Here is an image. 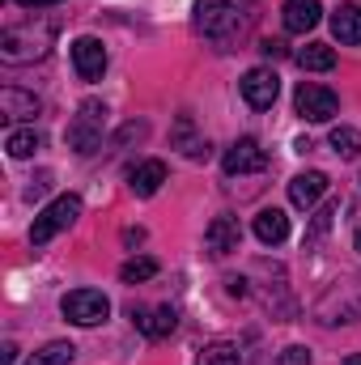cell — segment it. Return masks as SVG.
<instances>
[{
  "mask_svg": "<svg viewBox=\"0 0 361 365\" xmlns=\"http://www.w3.org/2000/svg\"><path fill=\"white\" fill-rule=\"evenodd\" d=\"M260 51H264L268 60H280V56H285V43H276V38H268V43H260Z\"/></svg>",
  "mask_w": 361,
  "mask_h": 365,
  "instance_id": "26",
  "label": "cell"
},
{
  "mask_svg": "<svg viewBox=\"0 0 361 365\" xmlns=\"http://www.w3.org/2000/svg\"><path fill=\"white\" fill-rule=\"evenodd\" d=\"M221 170H225L230 179H238V175H260V170H268V149H264L255 136H243V140H234V145L225 149Z\"/></svg>",
  "mask_w": 361,
  "mask_h": 365,
  "instance_id": "5",
  "label": "cell"
},
{
  "mask_svg": "<svg viewBox=\"0 0 361 365\" xmlns=\"http://www.w3.org/2000/svg\"><path fill=\"white\" fill-rule=\"evenodd\" d=\"M175 145H179L191 162H204V158H208V140H195V136H191V119H179V128H175Z\"/></svg>",
  "mask_w": 361,
  "mask_h": 365,
  "instance_id": "20",
  "label": "cell"
},
{
  "mask_svg": "<svg viewBox=\"0 0 361 365\" xmlns=\"http://www.w3.org/2000/svg\"><path fill=\"white\" fill-rule=\"evenodd\" d=\"M21 9H47V4H60V0H17Z\"/></svg>",
  "mask_w": 361,
  "mask_h": 365,
  "instance_id": "28",
  "label": "cell"
},
{
  "mask_svg": "<svg viewBox=\"0 0 361 365\" xmlns=\"http://www.w3.org/2000/svg\"><path fill=\"white\" fill-rule=\"evenodd\" d=\"M158 276V259H128L119 268V280L123 284H141V280H153Z\"/></svg>",
  "mask_w": 361,
  "mask_h": 365,
  "instance_id": "22",
  "label": "cell"
},
{
  "mask_svg": "<svg viewBox=\"0 0 361 365\" xmlns=\"http://www.w3.org/2000/svg\"><path fill=\"white\" fill-rule=\"evenodd\" d=\"M132 323H136V327H141L149 340H162V336H171V331H175L179 314H175V306H158V310L132 306Z\"/></svg>",
  "mask_w": 361,
  "mask_h": 365,
  "instance_id": "11",
  "label": "cell"
},
{
  "mask_svg": "<svg viewBox=\"0 0 361 365\" xmlns=\"http://www.w3.org/2000/svg\"><path fill=\"white\" fill-rule=\"evenodd\" d=\"M225 284H230V293H234V297H243V293H247V289H243V280H238V276H230V280H225Z\"/></svg>",
  "mask_w": 361,
  "mask_h": 365,
  "instance_id": "29",
  "label": "cell"
},
{
  "mask_svg": "<svg viewBox=\"0 0 361 365\" xmlns=\"http://www.w3.org/2000/svg\"><path fill=\"white\" fill-rule=\"evenodd\" d=\"M166 182V162H158V158H149V162H141V166H132L128 170V187H132V195H153L158 187Z\"/></svg>",
  "mask_w": 361,
  "mask_h": 365,
  "instance_id": "13",
  "label": "cell"
},
{
  "mask_svg": "<svg viewBox=\"0 0 361 365\" xmlns=\"http://www.w3.org/2000/svg\"><path fill=\"white\" fill-rule=\"evenodd\" d=\"M17 361V344H4V349H0V365H13Z\"/></svg>",
  "mask_w": 361,
  "mask_h": 365,
  "instance_id": "27",
  "label": "cell"
},
{
  "mask_svg": "<svg viewBox=\"0 0 361 365\" xmlns=\"http://www.w3.org/2000/svg\"><path fill=\"white\" fill-rule=\"evenodd\" d=\"M332 34H336L340 43L357 47V43H361V4L345 0V4H336V9H332Z\"/></svg>",
  "mask_w": 361,
  "mask_h": 365,
  "instance_id": "14",
  "label": "cell"
},
{
  "mask_svg": "<svg viewBox=\"0 0 361 365\" xmlns=\"http://www.w3.org/2000/svg\"><path fill=\"white\" fill-rule=\"evenodd\" d=\"M102 128H106V102L86 98V102L77 106L73 123H68V149H77L81 158L93 153V149L102 145Z\"/></svg>",
  "mask_w": 361,
  "mask_h": 365,
  "instance_id": "3",
  "label": "cell"
},
{
  "mask_svg": "<svg viewBox=\"0 0 361 365\" xmlns=\"http://www.w3.org/2000/svg\"><path fill=\"white\" fill-rule=\"evenodd\" d=\"M255 238H260L264 247L285 242V238H289V217H285L280 208H264V212L255 217Z\"/></svg>",
  "mask_w": 361,
  "mask_h": 365,
  "instance_id": "15",
  "label": "cell"
},
{
  "mask_svg": "<svg viewBox=\"0 0 361 365\" xmlns=\"http://www.w3.org/2000/svg\"><path fill=\"white\" fill-rule=\"evenodd\" d=\"M238 247H243V225H238V217H230V212L213 217V225L204 230V251H208L213 259H221V255H230V251H238Z\"/></svg>",
  "mask_w": 361,
  "mask_h": 365,
  "instance_id": "7",
  "label": "cell"
},
{
  "mask_svg": "<svg viewBox=\"0 0 361 365\" xmlns=\"http://www.w3.org/2000/svg\"><path fill=\"white\" fill-rule=\"evenodd\" d=\"M319 17H323V4H319V0H285V4H280V21H285L289 34L315 30Z\"/></svg>",
  "mask_w": 361,
  "mask_h": 365,
  "instance_id": "10",
  "label": "cell"
},
{
  "mask_svg": "<svg viewBox=\"0 0 361 365\" xmlns=\"http://www.w3.org/2000/svg\"><path fill=\"white\" fill-rule=\"evenodd\" d=\"M0 106L9 119H26V115H39V98L34 93H21V90H0Z\"/></svg>",
  "mask_w": 361,
  "mask_h": 365,
  "instance_id": "17",
  "label": "cell"
},
{
  "mask_svg": "<svg viewBox=\"0 0 361 365\" xmlns=\"http://www.w3.org/2000/svg\"><path fill=\"white\" fill-rule=\"evenodd\" d=\"M200 365H238V344H230V340L208 344V349L200 353Z\"/></svg>",
  "mask_w": 361,
  "mask_h": 365,
  "instance_id": "23",
  "label": "cell"
},
{
  "mask_svg": "<svg viewBox=\"0 0 361 365\" xmlns=\"http://www.w3.org/2000/svg\"><path fill=\"white\" fill-rule=\"evenodd\" d=\"M73 68H77V77L81 81H98L102 73H106V47L98 43V38H77L73 43Z\"/></svg>",
  "mask_w": 361,
  "mask_h": 365,
  "instance_id": "9",
  "label": "cell"
},
{
  "mask_svg": "<svg viewBox=\"0 0 361 365\" xmlns=\"http://www.w3.org/2000/svg\"><path fill=\"white\" fill-rule=\"evenodd\" d=\"M4 149H9V158H34L39 149H43V136L34 132V128H17V132H9V140H4Z\"/></svg>",
  "mask_w": 361,
  "mask_h": 365,
  "instance_id": "19",
  "label": "cell"
},
{
  "mask_svg": "<svg viewBox=\"0 0 361 365\" xmlns=\"http://www.w3.org/2000/svg\"><path fill=\"white\" fill-rule=\"evenodd\" d=\"M293 110L310 123H327L336 110H340V98L327 90V86H315V81H302L293 93Z\"/></svg>",
  "mask_w": 361,
  "mask_h": 365,
  "instance_id": "6",
  "label": "cell"
},
{
  "mask_svg": "<svg viewBox=\"0 0 361 365\" xmlns=\"http://www.w3.org/2000/svg\"><path fill=\"white\" fill-rule=\"evenodd\" d=\"M243 98H247V106H255V110H268L272 102H276V93H280V77L272 73V68H251L243 81Z\"/></svg>",
  "mask_w": 361,
  "mask_h": 365,
  "instance_id": "8",
  "label": "cell"
},
{
  "mask_svg": "<svg viewBox=\"0 0 361 365\" xmlns=\"http://www.w3.org/2000/svg\"><path fill=\"white\" fill-rule=\"evenodd\" d=\"M255 21H260V0H195V30L221 51L247 43Z\"/></svg>",
  "mask_w": 361,
  "mask_h": 365,
  "instance_id": "1",
  "label": "cell"
},
{
  "mask_svg": "<svg viewBox=\"0 0 361 365\" xmlns=\"http://www.w3.org/2000/svg\"><path fill=\"white\" fill-rule=\"evenodd\" d=\"M323 195H327V175H323V170H306V175H298V179L289 182L293 208H315Z\"/></svg>",
  "mask_w": 361,
  "mask_h": 365,
  "instance_id": "12",
  "label": "cell"
},
{
  "mask_svg": "<svg viewBox=\"0 0 361 365\" xmlns=\"http://www.w3.org/2000/svg\"><path fill=\"white\" fill-rule=\"evenodd\" d=\"M73 357H77V349H73L68 340H51V344H43L39 353H30L26 365H73Z\"/></svg>",
  "mask_w": 361,
  "mask_h": 365,
  "instance_id": "18",
  "label": "cell"
},
{
  "mask_svg": "<svg viewBox=\"0 0 361 365\" xmlns=\"http://www.w3.org/2000/svg\"><path fill=\"white\" fill-rule=\"evenodd\" d=\"M327 145H332L340 158H361V132L357 128H332Z\"/></svg>",
  "mask_w": 361,
  "mask_h": 365,
  "instance_id": "21",
  "label": "cell"
},
{
  "mask_svg": "<svg viewBox=\"0 0 361 365\" xmlns=\"http://www.w3.org/2000/svg\"><path fill=\"white\" fill-rule=\"evenodd\" d=\"M345 365H361V353H353V357H345Z\"/></svg>",
  "mask_w": 361,
  "mask_h": 365,
  "instance_id": "30",
  "label": "cell"
},
{
  "mask_svg": "<svg viewBox=\"0 0 361 365\" xmlns=\"http://www.w3.org/2000/svg\"><path fill=\"white\" fill-rule=\"evenodd\" d=\"M353 247H357V255H361V225H357V234H353Z\"/></svg>",
  "mask_w": 361,
  "mask_h": 365,
  "instance_id": "31",
  "label": "cell"
},
{
  "mask_svg": "<svg viewBox=\"0 0 361 365\" xmlns=\"http://www.w3.org/2000/svg\"><path fill=\"white\" fill-rule=\"evenodd\" d=\"M332 217H336V204H327V208L315 217V225H310V234H306V247H315V242H319V238L332 230Z\"/></svg>",
  "mask_w": 361,
  "mask_h": 365,
  "instance_id": "24",
  "label": "cell"
},
{
  "mask_svg": "<svg viewBox=\"0 0 361 365\" xmlns=\"http://www.w3.org/2000/svg\"><path fill=\"white\" fill-rule=\"evenodd\" d=\"M272 365H310V349H302V344H293V349H285L280 357Z\"/></svg>",
  "mask_w": 361,
  "mask_h": 365,
  "instance_id": "25",
  "label": "cell"
},
{
  "mask_svg": "<svg viewBox=\"0 0 361 365\" xmlns=\"http://www.w3.org/2000/svg\"><path fill=\"white\" fill-rule=\"evenodd\" d=\"M60 310H64V319L77 323V327H98V323L111 314V302H106L102 289H73V293H64Z\"/></svg>",
  "mask_w": 361,
  "mask_h": 365,
  "instance_id": "4",
  "label": "cell"
},
{
  "mask_svg": "<svg viewBox=\"0 0 361 365\" xmlns=\"http://www.w3.org/2000/svg\"><path fill=\"white\" fill-rule=\"evenodd\" d=\"M293 60H298L306 73H327V68H336V51H332L327 43H306Z\"/></svg>",
  "mask_w": 361,
  "mask_h": 365,
  "instance_id": "16",
  "label": "cell"
},
{
  "mask_svg": "<svg viewBox=\"0 0 361 365\" xmlns=\"http://www.w3.org/2000/svg\"><path fill=\"white\" fill-rule=\"evenodd\" d=\"M77 217H81V195H73V191H68V195H56V200L34 217V225H30V242H34V247H47V242H51L60 230H68Z\"/></svg>",
  "mask_w": 361,
  "mask_h": 365,
  "instance_id": "2",
  "label": "cell"
}]
</instances>
